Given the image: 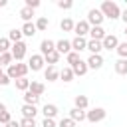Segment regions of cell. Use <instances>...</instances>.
<instances>
[{"label":"cell","mask_w":127,"mask_h":127,"mask_svg":"<svg viewBox=\"0 0 127 127\" xmlns=\"http://www.w3.org/2000/svg\"><path fill=\"white\" fill-rule=\"evenodd\" d=\"M101 14H103V18H109V20H117V18H121V10H119V6L115 4V2H111V0H105L103 4H101Z\"/></svg>","instance_id":"obj_1"},{"label":"cell","mask_w":127,"mask_h":127,"mask_svg":"<svg viewBox=\"0 0 127 127\" xmlns=\"http://www.w3.org/2000/svg\"><path fill=\"white\" fill-rule=\"evenodd\" d=\"M26 73H28V64H10L8 65V69H6V75L10 77V79H20V77H26Z\"/></svg>","instance_id":"obj_2"},{"label":"cell","mask_w":127,"mask_h":127,"mask_svg":"<svg viewBox=\"0 0 127 127\" xmlns=\"http://www.w3.org/2000/svg\"><path fill=\"white\" fill-rule=\"evenodd\" d=\"M105 115H107V111H105L103 107H93L91 111L85 113V119H87L89 123H97V121H103Z\"/></svg>","instance_id":"obj_3"},{"label":"cell","mask_w":127,"mask_h":127,"mask_svg":"<svg viewBox=\"0 0 127 127\" xmlns=\"http://www.w3.org/2000/svg\"><path fill=\"white\" fill-rule=\"evenodd\" d=\"M91 28L93 26H101V22H103V14H101V10L99 8H91L89 12H87V20H85Z\"/></svg>","instance_id":"obj_4"},{"label":"cell","mask_w":127,"mask_h":127,"mask_svg":"<svg viewBox=\"0 0 127 127\" xmlns=\"http://www.w3.org/2000/svg\"><path fill=\"white\" fill-rule=\"evenodd\" d=\"M26 44L24 42H18V44H12V48H10V54H12V58L16 60V62H20V60H24V56H26Z\"/></svg>","instance_id":"obj_5"},{"label":"cell","mask_w":127,"mask_h":127,"mask_svg":"<svg viewBox=\"0 0 127 127\" xmlns=\"http://www.w3.org/2000/svg\"><path fill=\"white\" fill-rule=\"evenodd\" d=\"M44 56L42 54H34L32 58H30V62H28V69H32V71H40L42 67H44Z\"/></svg>","instance_id":"obj_6"},{"label":"cell","mask_w":127,"mask_h":127,"mask_svg":"<svg viewBox=\"0 0 127 127\" xmlns=\"http://www.w3.org/2000/svg\"><path fill=\"white\" fill-rule=\"evenodd\" d=\"M117 46H119V40H117V36H113V34H107V36L101 40V48H103V50H109V52H111V50H115Z\"/></svg>","instance_id":"obj_7"},{"label":"cell","mask_w":127,"mask_h":127,"mask_svg":"<svg viewBox=\"0 0 127 127\" xmlns=\"http://www.w3.org/2000/svg\"><path fill=\"white\" fill-rule=\"evenodd\" d=\"M85 64L89 69H99V67H103V58H101V54H91L85 60Z\"/></svg>","instance_id":"obj_8"},{"label":"cell","mask_w":127,"mask_h":127,"mask_svg":"<svg viewBox=\"0 0 127 127\" xmlns=\"http://www.w3.org/2000/svg\"><path fill=\"white\" fill-rule=\"evenodd\" d=\"M89 28H91V26H89L85 20H79V22L73 26V32H75V36H77V38H83L85 34H89Z\"/></svg>","instance_id":"obj_9"},{"label":"cell","mask_w":127,"mask_h":127,"mask_svg":"<svg viewBox=\"0 0 127 127\" xmlns=\"http://www.w3.org/2000/svg\"><path fill=\"white\" fill-rule=\"evenodd\" d=\"M56 52H58L60 56H62V54L67 56V54L71 52V42H69V40H58V42H56Z\"/></svg>","instance_id":"obj_10"},{"label":"cell","mask_w":127,"mask_h":127,"mask_svg":"<svg viewBox=\"0 0 127 127\" xmlns=\"http://www.w3.org/2000/svg\"><path fill=\"white\" fill-rule=\"evenodd\" d=\"M85 48H87V40H85V38H77V36H75V38L71 40V52H77V54H79V52L85 50Z\"/></svg>","instance_id":"obj_11"},{"label":"cell","mask_w":127,"mask_h":127,"mask_svg":"<svg viewBox=\"0 0 127 127\" xmlns=\"http://www.w3.org/2000/svg\"><path fill=\"white\" fill-rule=\"evenodd\" d=\"M56 50V42L54 40H42L40 42V52H42V56H46V54H50V52H54Z\"/></svg>","instance_id":"obj_12"},{"label":"cell","mask_w":127,"mask_h":127,"mask_svg":"<svg viewBox=\"0 0 127 127\" xmlns=\"http://www.w3.org/2000/svg\"><path fill=\"white\" fill-rule=\"evenodd\" d=\"M87 69H89V67H87V64H85L83 60H79L77 64H73V65H71L73 75H79V77H81V75H85V73H87Z\"/></svg>","instance_id":"obj_13"},{"label":"cell","mask_w":127,"mask_h":127,"mask_svg":"<svg viewBox=\"0 0 127 127\" xmlns=\"http://www.w3.org/2000/svg\"><path fill=\"white\" fill-rule=\"evenodd\" d=\"M44 77H46L48 81H58V79H60V71H58V67H56V65H48L46 71H44Z\"/></svg>","instance_id":"obj_14"},{"label":"cell","mask_w":127,"mask_h":127,"mask_svg":"<svg viewBox=\"0 0 127 127\" xmlns=\"http://www.w3.org/2000/svg\"><path fill=\"white\" fill-rule=\"evenodd\" d=\"M89 36H91V40H97V42H101L107 34H105V30L101 28V26H93V28H89Z\"/></svg>","instance_id":"obj_15"},{"label":"cell","mask_w":127,"mask_h":127,"mask_svg":"<svg viewBox=\"0 0 127 127\" xmlns=\"http://www.w3.org/2000/svg\"><path fill=\"white\" fill-rule=\"evenodd\" d=\"M28 91L40 97V95H42V93L46 91V85H44L42 81H30V87H28Z\"/></svg>","instance_id":"obj_16"},{"label":"cell","mask_w":127,"mask_h":127,"mask_svg":"<svg viewBox=\"0 0 127 127\" xmlns=\"http://www.w3.org/2000/svg\"><path fill=\"white\" fill-rule=\"evenodd\" d=\"M42 113H44L46 119H54V117L58 115V105H54V103H46L44 109H42Z\"/></svg>","instance_id":"obj_17"},{"label":"cell","mask_w":127,"mask_h":127,"mask_svg":"<svg viewBox=\"0 0 127 127\" xmlns=\"http://www.w3.org/2000/svg\"><path fill=\"white\" fill-rule=\"evenodd\" d=\"M69 119H73L75 123L79 121H85V111L83 109H77V107H73V109H69Z\"/></svg>","instance_id":"obj_18"},{"label":"cell","mask_w":127,"mask_h":127,"mask_svg":"<svg viewBox=\"0 0 127 127\" xmlns=\"http://www.w3.org/2000/svg\"><path fill=\"white\" fill-rule=\"evenodd\" d=\"M36 32H38V30H36V24H34V22H26V24L22 26V36H28V38H32Z\"/></svg>","instance_id":"obj_19"},{"label":"cell","mask_w":127,"mask_h":127,"mask_svg":"<svg viewBox=\"0 0 127 127\" xmlns=\"http://www.w3.org/2000/svg\"><path fill=\"white\" fill-rule=\"evenodd\" d=\"M36 113H38V109L34 107V105H22V117H28V119H34L36 117Z\"/></svg>","instance_id":"obj_20"},{"label":"cell","mask_w":127,"mask_h":127,"mask_svg":"<svg viewBox=\"0 0 127 127\" xmlns=\"http://www.w3.org/2000/svg\"><path fill=\"white\" fill-rule=\"evenodd\" d=\"M73 103H75V107H77V109H83V111H85V107L89 105V99H87L85 95H75Z\"/></svg>","instance_id":"obj_21"},{"label":"cell","mask_w":127,"mask_h":127,"mask_svg":"<svg viewBox=\"0 0 127 127\" xmlns=\"http://www.w3.org/2000/svg\"><path fill=\"white\" fill-rule=\"evenodd\" d=\"M115 71L119 73V75H127V60H117L115 62Z\"/></svg>","instance_id":"obj_22"},{"label":"cell","mask_w":127,"mask_h":127,"mask_svg":"<svg viewBox=\"0 0 127 127\" xmlns=\"http://www.w3.org/2000/svg\"><path fill=\"white\" fill-rule=\"evenodd\" d=\"M85 50H89L91 54H99V52H101L103 48H101V42H97V40H89V42H87V48H85Z\"/></svg>","instance_id":"obj_23"},{"label":"cell","mask_w":127,"mask_h":127,"mask_svg":"<svg viewBox=\"0 0 127 127\" xmlns=\"http://www.w3.org/2000/svg\"><path fill=\"white\" fill-rule=\"evenodd\" d=\"M38 101H40V97H38V95L30 93V91H26V93H24V103H26V105H34V107H36V105H38Z\"/></svg>","instance_id":"obj_24"},{"label":"cell","mask_w":127,"mask_h":127,"mask_svg":"<svg viewBox=\"0 0 127 127\" xmlns=\"http://www.w3.org/2000/svg\"><path fill=\"white\" fill-rule=\"evenodd\" d=\"M73 26H75V24H73L71 18H64V20L60 22V28H62L64 32H73Z\"/></svg>","instance_id":"obj_25"},{"label":"cell","mask_w":127,"mask_h":127,"mask_svg":"<svg viewBox=\"0 0 127 127\" xmlns=\"http://www.w3.org/2000/svg\"><path fill=\"white\" fill-rule=\"evenodd\" d=\"M8 40L10 42H14V44H18V42H22V30H10L8 32Z\"/></svg>","instance_id":"obj_26"},{"label":"cell","mask_w":127,"mask_h":127,"mask_svg":"<svg viewBox=\"0 0 127 127\" xmlns=\"http://www.w3.org/2000/svg\"><path fill=\"white\" fill-rule=\"evenodd\" d=\"M32 16H34V10H32V8H26V6H24V8L20 10V18L24 20V24H26V22H30V20H32Z\"/></svg>","instance_id":"obj_27"},{"label":"cell","mask_w":127,"mask_h":127,"mask_svg":"<svg viewBox=\"0 0 127 127\" xmlns=\"http://www.w3.org/2000/svg\"><path fill=\"white\" fill-rule=\"evenodd\" d=\"M58 60H60V54L54 50V52H50V54H46L44 56V62H48L50 65H54V64H58Z\"/></svg>","instance_id":"obj_28"},{"label":"cell","mask_w":127,"mask_h":127,"mask_svg":"<svg viewBox=\"0 0 127 127\" xmlns=\"http://www.w3.org/2000/svg\"><path fill=\"white\" fill-rule=\"evenodd\" d=\"M60 77H62V79H64V81L67 83V81H71V79H73L75 75H73V71H71V67H64V69L60 71Z\"/></svg>","instance_id":"obj_29"},{"label":"cell","mask_w":127,"mask_h":127,"mask_svg":"<svg viewBox=\"0 0 127 127\" xmlns=\"http://www.w3.org/2000/svg\"><path fill=\"white\" fill-rule=\"evenodd\" d=\"M48 26H50V20L48 18H38L36 20V30H40V32H44V30H48Z\"/></svg>","instance_id":"obj_30"},{"label":"cell","mask_w":127,"mask_h":127,"mask_svg":"<svg viewBox=\"0 0 127 127\" xmlns=\"http://www.w3.org/2000/svg\"><path fill=\"white\" fill-rule=\"evenodd\" d=\"M28 87H30V79H26V77L16 79V89H20V91H28Z\"/></svg>","instance_id":"obj_31"},{"label":"cell","mask_w":127,"mask_h":127,"mask_svg":"<svg viewBox=\"0 0 127 127\" xmlns=\"http://www.w3.org/2000/svg\"><path fill=\"white\" fill-rule=\"evenodd\" d=\"M115 52L119 54V58H121V60H127V42H121V44L115 48Z\"/></svg>","instance_id":"obj_32"},{"label":"cell","mask_w":127,"mask_h":127,"mask_svg":"<svg viewBox=\"0 0 127 127\" xmlns=\"http://www.w3.org/2000/svg\"><path fill=\"white\" fill-rule=\"evenodd\" d=\"M12 60H14V58H12V54H10V52L0 54V67H2V65H10V64H12Z\"/></svg>","instance_id":"obj_33"},{"label":"cell","mask_w":127,"mask_h":127,"mask_svg":"<svg viewBox=\"0 0 127 127\" xmlns=\"http://www.w3.org/2000/svg\"><path fill=\"white\" fill-rule=\"evenodd\" d=\"M10 48H12L10 40H8V38H0V54H6V52H10Z\"/></svg>","instance_id":"obj_34"},{"label":"cell","mask_w":127,"mask_h":127,"mask_svg":"<svg viewBox=\"0 0 127 127\" xmlns=\"http://www.w3.org/2000/svg\"><path fill=\"white\" fill-rule=\"evenodd\" d=\"M65 58H67V64H69V67H71V65H73V64H77V62H79V60H81V58H79V54H77V52H69V54H67V56H65Z\"/></svg>","instance_id":"obj_35"},{"label":"cell","mask_w":127,"mask_h":127,"mask_svg":"<svg viewBox=\"0 0 127 127\" xmlns=\"http://www.w3.org/2000/svg\"><path fill=\"white\" fill-rule=\"evenodd\" d=\"M18 123L20 127H36V119H28V117H22Z\"/></svg>","instance_id":"obj_36"},{"label":"cell","mask_w":127,"mask_h":127,"mask_svg":"<svg viewBox=\"0 0 127 127\" xmlns=\"http://www.w3.org/2000/svg\"><path fill=\"white\" fill-rule=\"evenodd\" d=\"M58 127H75V121L73 119H69V117H64L62 121H60V125Z\"/></svg>","instance_id":"obj_37"},{"label":"cell","mask_w":127,"mask_h":127,"mask_svg":"<svg viewBox=\"0 0 127 127\" xmlns=\"http://www.w3.org/2000/svg\"><path fill=\"white\" fill-rule=\"evenodd\" d=\"M10 121H12V115H10V111H4V113H0V123H2V125L10 123Z\"/></svg>","instance_id":"obj_38"},{"label":"cell","mask_w":127,"mask_h":127,"mask_svg":"<svg viewBox=\"0 0 127 127\" xmlns=\"http://www.w3.org/2000/svg\"><path fill=\"white\" fill-rule=\"evenodd\" d=\"M58 6H60L62 10H69V8L73 6V2H71V0H60V2H58Z\"/></svg>","instance_id":"obj_39"},{"label":"cell","mask_w":127,"mask_h":127,"mask_svg":"<svg viewBox=\"0 0 127 127\" xmlns=\"http://www.w3.org/2000/svg\"><path fill=\"white\" fill-rule=\"evenodd\" d=\"M38 6H40V0H26V8H32V10H34V8H38Z\"/></svg>","instance_id":"obj_40"},{"label":"cell","mask_w":127,"mask_h":127,"mask_svg":"<svg viewBox=\"0 0 127 127\" xmlns=\"http://www.w3.org/2000/svg\"><path fill=\"white\" fill-rule=\"evenodd\" d=\"M42 127H56V121H54V119H46V117H44Z\"/></svg>","instance_id":"obj_41"},{"label":"cell","mask_w":127,"mask_h":127,"mask_svg":"<svg viewBox=\"0 0 127 127\" xmlns=\"http://www.w3.org/2000/svg\"><path fill=\"white\" fill-rule=\"evenodd\" d=\"M10 81H12V79H10L6 73H2V75H0V85H8Z\"/></svg>","instance_id":"obj_42"},{"label":"cell","mask_w":127,"mask_h":127,"mask_svg":"<svg viewBox=\"0 0 127 127\" xmlns=\"http://www.w3.org/2000/svg\"><path fill=\"white\" fill-rule=\"evenodd\" d=\"M4 127H20V123H18V121H14V119H12V121H10V123H6V125H4Z\"/></svg>","instance_id":"obj_43"},{"label":"cell","mask_w":127,"mask_h":127,"mask_svg":"<svg viewBox=\"0 0 127 127\" xmlns=\"http://www.w3.org/2000/svg\"><path fill=\"white\" fill-rule=\"evenodd\" d=\"M121 20H123V22H125V26H127V10H123V12H121Z\"/></svg>","instance_id":"obj_44"},{"label":"cell","mask_w":127,"mask_h":127,"mask_svg":"<svg viewBox=\"0 0 127 127\" xmlns=\"http://www.w3.org/2000/svg\"><path fill=\"white\" fill-rule=\"evenodd\" d=\"M4 111H6V105H4V103H0V113H4Z\"/></svg>","instance_id":"obj_45"},{"label":"cell","mask_w":127,"mask_h":127,"mask_svg":"<svg viewBox=\"0 0 127 127\" xmlns=\"http://www.w3.org/2000/svg\"><path fill=\"white\" fill-rule=\"evenodd\" d=\"M6 4H8V2H6V0H0V8H4V6H6Z\"/></svg>","instance_id":"obj_46"},{"label":"cell","mask_w":127,"mask_h":127,"mask_svg":"<svg viewBox=\"0 0 127 127\" xmlns=\"http://www.w3.org/2000/svg\"><path fill=\"white\" fill-rule=\"evenodd\" d=\"M2 73H4V71H2V67H0V75H2Z\"/></svg>","instance_id":"obj_47"},{"label":"cell","mask_w":127,"mask_h":127,"mask_svg":"<svg viewBox=\"0 0 127 127\" xmlns=\"http://www.w3.org/2000/svg\"><path fill=\"white\" fill-rule=\"evenodd\" d=\"M125 36H127V26H125Z\"/></svg>","instance_id":"obj_48"}]
</instances>
